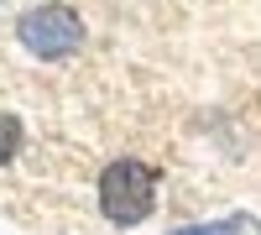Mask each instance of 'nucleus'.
Here are the masks:
<instances>
[{
	"mask_svg": "<svg viewBox=\"0 0 261 235\" xmlns=\"http://www.w3.org/2000/svg\"><path fill=\"white\" fill-rule=\"evenodd\" d=\"M94 199H99V215L120 230L151 220V209H157V167L141 162V157L105 162V173L94 183Z\"/></svg>",
	"mask_w": 261,
	"mask_h": 235,
	"instance_id": "obj_1",
	"label": "nucleus"
},
{
	"mask_svg": "<svg viewBox=\"0 0 261 235\" xmlns=\"http://www.w3.org/2000/svg\"><path fill=\"white\" fill-rule=\"evenodd\" d=\"M16 37L32 58L63 63V58H73L84 47V16L73 6H63V0H42V6L16 16Z\"/></svg>",
	"mask_w": 261,
	"mask_h": 235,
	"instance_id": "obj_2",
	"label": "nucleus"
},
{
	"mask_svg": "<svg viewBox=\"0 0 261 235\" xmlns=\"http://www.w3.org/2000/svg\"><path fill=\"white\" fill-rule=\"evenodd\" d=\"M241 230H256L251 215H225V220H214V225H183V230H172V235H241Z\"/></svg>",
	"mask_w": 261,
	"mask_h": 235,
	"instance_id": "obj_3",
	"label": "nucleus"
},
{
	"mask_svg": "<svg viewBox=\"0 0 261 235\" xmlns=\"http://www.w3.org/2000/svg\"><path fill=\"white\" fill-rule=\"evenodd\" d=\"M16 152H21V120L11 110H0V167H6Z\"/></svg>",
	"mask_w": 261,
	"mask_h": 235,
	"instance_id": "obj_4",
	"label": "nucleus"
}]
</instances>
